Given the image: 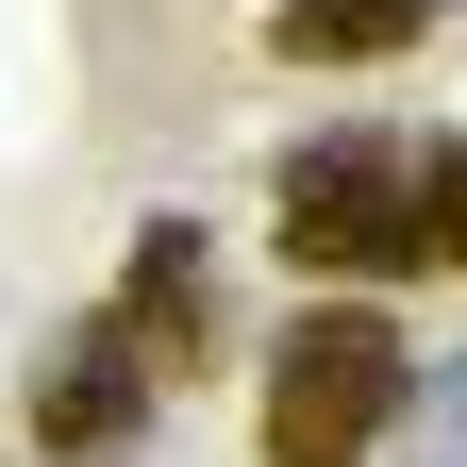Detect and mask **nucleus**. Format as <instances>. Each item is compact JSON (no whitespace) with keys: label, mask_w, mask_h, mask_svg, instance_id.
Segmentation results:
<instances>
[{"label":"nucleus","mask_w":467,"mask_h":467,"mask_svg":"<svg viewBox=\"0 0 467 467\" xmlns=\"http://www.w3.org/2000/svg\"><path fill=\"white\" fill-rule=\"evenodd\" d=\"M284 267L301 284H418L451 267L434 251V167L400 150V134H317V150H284Z\"/></svg>","instance_id":"obj_1"},{"label":"nucleus","mask_w":467,"mask_h":467,"mask_svg":"<svg viewBox=\"0 0 467 467\" xmlns=\"http://www.w3.org/2000/svg\"><path fill=\"white\" fill-rule=\"evenodd\" d=\"M384 418H418V350H400L384 301H301L267 350V467H368Z\"/></svg>","instance_id":"obj_2"},{"label":"nucleus","mask_w":467,"mask_h":467,"mask_svg":"<svg viewBox=\"0 0 467 467\" xmlns=\"http://www.w3.org/2000/svg\"><path fill=\"white\" fill-rule=\"evenodd\" d=\"M150 400H167L150 334L100 301L84 334H50V368H34V451H50V467H117V451L150 434Z\"/></svg>","instance_id":"obj_3"},{"label":"nucleus","mask_w":467,"mask_h":467,"mask_svg":"<svg viewBox=\"0 0 467 467\" xmlns=\"http://www.w3.org/2000/svg\"><path fill=\"white\" fill-rule=\"evenodd\" d=\"M117 317L150 334V368H201V317H217V234H201V217H134Z\"/></svg>","instance_id":"obj_4"},{"label":"nucleus","mask_w":467,"mask_h":467,"mask_svg":"<svg viewBox=\"0 0 467 467\" xmlns=\"http://www.w3.org/2000/svg\"><path fill=\"white\" fill-rule=\"evenodd\" d=\"M451 17V0H267V50L284 67H400Z\"/></svg>","instance_id":"obj_5"},{"label":"nucleus","mask_w":467,"mask_h":467,"mask_svg":"<svg viewBox=\"0 0 467 467\" xmlns=\"http://www.w3.org/2000/svg\"><path fill=\"white\" fill-rule=\"evenodd\" d=\"M400 467H467V350L418 368V451H400Z\"/></svg>","instance_id":"obj_6"},{"label":"nucleus","mask_w":467,"mask_h":467,"mask_svg":"<svg viewBox=\"0 0 467 467\" xmlns=\"http://www.w3.org/2000/svg\"><path fill=\"white\" fill-rule=\"evenodd\" d=\"M434 251H451V267H467V134H451V150H434Z\"/></svg>","instance_id":"obj_7"}]
</instances>
